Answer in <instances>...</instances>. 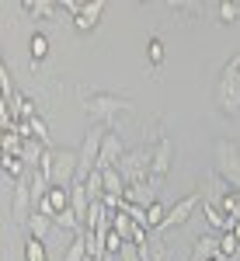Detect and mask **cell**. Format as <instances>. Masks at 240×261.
Masks as SVG:
<instances>
[{"instance_id": "cell-29", "label": "cell", "mask_w": 240, "mask_h": 261, "mask_svg": "<svg viewBox=\"0 0 240 261\" xmlns=\"http://www.w3.org/2000/svg\"><path fill=\"white\" fill-rule=\"evenodd\" d=\"M4 178L11 181V185L21 181V157H7V153H4Z\"/></svg>"}, {"instance_id": "cell-3", "label": "cell", "mask_w": 240, "mask_h": 261, "mask_svg": "<svg viewBox=\"0 0 240 261\" xmlns=\"http://www.w3.org/2000/svg\"><path fill=\"white\" fill-rule=\"evenodd\" d=\"M150 167H153V146H136L129 150L119 164V174L125 178V185H150Z\"/></svg>"}, {"instance_id": "cell-22", "label": "cell", "mask_w": 240, "mask_h": 261, "mask_svg": "<svg viewBox=\"0 0 240 261\" xmlns=\"http://www.w3.org/2000/svg\"><path fill=\"white\" fill-rule=\"evenodd\" d=\"M28 49H32V63L39 66V63L49 56V39H45L42 32H32V39H28Z\"/></svg>"}, {"instance_id": "cell-12", "label": "cell", "mask_w": 240, "mask_h": 261, "mask_svg": "<svg viewBox=\"0 0 240 261\" xmlns=\"http://www.w3.org/2000/svg\"><path fill=\"white\" fill-rule=\"evenodd\" d=\"M91 195H87V185H73V188H70V209H73V213H77L80 216V223L87 220V213H91Z\"/></svg>"}, {"instance_id": "cell-1", "label": "cell", "mask_w": 240, "mask_h": 261, "mask_svg": "<svg viewBox=\"0 0 240 261\" xmlns=\"http://www.w3.org/2000/svg\"><path fill=\"white\" fill-rule=\"evenodd\" d=\"M77 98H80V105H84V112L98 122V125L119 119V112H129V108H132L129 98L112 94V91H87V87H77Z\"/></svg>"}, {"instance_id": "cell-13", "label": "cell", "mask_w": 240, "mask_h": 261, "mask_svg": "<svg viewBox=\"0 0 240 261\" xmlns=\"http://www.w3.org/2000/svg\"><path fill=\"white\" fill-rule=\"evenodd\" d=\"M52 226H56V220H52V216H42V213H32V220H28V233H32L35 241H45Z\"/></svg>"}, {"instance_id": "cell-9", "label": "cell", "mask_w": 240, "mask_h": 261, "mask_svg": "<svg viewBox=\"0 0 240 261\" xmlns=\"http://www.w3.org/2000/svg\"><path fill=\"white\" fill-rule=\"evenodd\" d=\"M122 157H125V150H122V140L115 129H108V136L101 143V157H98V167H119Z\"/></svg>"}, {"instance_id": "cell-14", "label": "cell", "mask_w": 240, "mask_h": 261, "mask_svg": "<svg viewBox=\"0 0 240 261\" xmlns=\"http://www.w3.org/2000/svg\"><path fill=\"white\" fill-rule=\"evenodd\" d=\"M104 171V195H125V178L119 174V167H101Z\"/></svg>"}, {"instance_id": "cell-34", "label": "cell", "mask_w": 240, "mask_h": 261, "mask_svg": "<svg viewBox=\"0 0 240 261\" xmlns=\"http://www.w3.org/2000/svg\"><path fill=\"white\" fill-rule=\"evenodd\" d=\"M223 77L226 81H240V56H233V60L223 66Z\"/></svg>"}, {"instance_id": "cell-33", "label": "cell", "mask_w": 240, "mask_h": 261, "mask_svg": "<svg viewBox=\"0 0 240 261\" xmlns=\"http://www.w3.org/2000/svg\"><path fill=\"white\" fill-rule=\"evenodd\" d=\"M60 7L66 11V14H73V18H80V14H84V7H87V0H63Z\"/></svg>"}, {"instance_id": "cell-35", "label": "cell", "mask_w": 240, "mask_h": 261, "mask_svg": "<svg viewBox=\"0 0 240 261\" xmlns=\"http://www.w3.org/2000/svg\"><path fill=\"white\" fill-rule=\"evenodd\" d=\"M119 258H122V261H143V254H140V247H136V244H125Z\"/></svg>"}, {"instance_id": "cell-27", "label": "cell", "mask_w": 240, "mask_h": 261, "mask_svg": "<svg viewBox=\"0 0 240 261\" xmlns=\"http://www.w3.org/2000/svg\"><path fill=\"white\" fill-rule=\"evenodd\" d=\"M146 60H150V66H160L164 63V39H157V35L146 39Z\"/></svg>"}, {"instance_id": "cell-7", "label": "cell", "mask_w": 240, "mask_h": 261, "mask_svg": "<svg viewBox=\"0 0 240 261\" xmlns=\"http://www.w3.org/2000/svg\"><path fill=\"white\" fill-rule=\"evenodd\" d=\"M216 105H220L223 115L237 119L240 115V81H226V77H220V84H216Z\"/></svg>"}, {"instance_id": "cell-25", "label": "cell", "mask_w": 240, "mask_h": 261, "mask_svg": "<svg viewBox=\"0 0 240 261\" xmlns=\"http://www.w3.org/2000/svg\"><path fill=\"white\" fill-rule=\"evenodd\" d=\"M24 261H49V254H45V241L28 237V241H24Z\"/></svg>"}, {"instance_id": "cell-16", "label": "cell", "mask_w": 240, "mask_h": 261, "mask_svg": "<svg viewBox=\"0 0 240 261\" xmlns=\"http://www.w3.org/2000/svg\"><path fill=\"white\" fill-rule=\"evenodd\" d=\"M202 213H205V220H209V226H212V230H223V233L230 230V220L220 213V205H216V202L205 199V202H202Z\"/></svg>"}, {"instance_id": "cell-4", "label": "cell", "mask_w": 240, "mask_h": 261, "mask_svg": "<svg viewBox=\"0 0 240 261\" xmlns=\"http://www.w3.org/2000/svg\"><path fill=\"white\" fill-rule=\"evenodd\" d=\"M49 157H52L49 181H52L56 188H73V185H77V174H80V153L77 150H60V146H52Z\"/></svg>"}, {"instance_id": "cell-11", "label": "cell", "mask_w": 240, "mask_h": 261, "mask_svg": "<svg viewBox=\"0 0 240 261\" xmlns=\"http://www.w3.org/2000/svg\"><path fill=\"white\" fill-rule=\"evenodd\" d=\"M220 258V237H199L195 241V247H192V261H212Z\"/></svg>"}, {"instance_id": "cell-15", "label": "cell", "mask_w": 240, "mask_h": 261, "mask_svg": "<svg viewBox=\"0 0 240 261\" xmlns=\"http://www.w3.org/2000/svg\"><path fill=\"white\" fill-rule=\"evenodd\" d=\"M63 261H87V230L73 233V241H70V247H66Z\"/></svg>"}, {"instance_id": "cell-6", "label": "cell", "mask_w": 240, "mask_h": 261, "mask_svg": "<svg viewBox=\"0 0 240 261\" xmlns=\"http://www.w3.org/2000/svg\"><path fill=\"white\" fill-rule=\"evenodd\" d=\"M199 202H205L202 199V188L199 192H192V195H184V199H178L171 209H167V220H164V226L160 230H171V226H184V223L192 220V213L199 209Z\"/></svg>"}, {"instance_id": "cell-37", "label": "cell", "mask_w": 240, "mask_h": 261, "mask_svg": "<svg viewBox=\"0 0 240 261\" xmlns=\"http://www.w3.org/2000/svg\"><path fill=\"white\" fill-rule=\"evenodd\" d=\"M212 261H220V258H212Z\"/></svg>"}, {"instance_id": "cell-32", "label": "cell", "mask_w": 240, "mask_h": 261, "mask_svg": "<svg viewBox=\"0 0 240 261\" xmlns=\"http://www.w3.org/2000/svg\"><path fill=\"white\" fill-rule=\"evenodd\" d=\"M122 247H125V241H122L119 233L112 230V233L104 237V251H108V254H122Z\"/></svg>"}, {"instance_id": "cell-23", "label": "cell", "mask_w": 240, "mask_h": 261, "mask_svg": "<svg viewBox=\"0 0 240 261\" xmlns=\"http://www.w3.org/2000/svg\"><path fill=\"white\" fill-rule=\"evenodd\" d=\"M167 220V205L164 202H153V205H146V230H160Z\"/></svg>"}, {"instance_id": "cell-38", "label": "cell", "mask_w": 240, "mask_h": 261, "mask_svg": "<svg viewBox=\"0 0 240 261\" xmlns=\"http://www.w3.org/2000/svg\"><path fill=\"white\" fill-rule=\"evenodd\" d=\"M87 261H94V258H87Z\"/></svg>"}, {"instance_id": "cell-10", "label": "cell", "mask_w": 240, "mask_h": 261, "mask_svg": "<svg viewBox=\"0 0 240 261\" xmlns=\"http://www.w3.org/2000/svg\"><path fill=\"white\" fill-rule=\"evenodd\" d=\"M101 14H104V0H87L84 14L73 18V28H77V32H94L98 21H101Z\"/></svg>"}, {"instance_id": "cell-19", "label": "cell", "mask_w": 240, "mask_h": 261, "mask_svg": "<svg viewBox=\"0 0 240 261\" xmlns=\"http://www.w3.org/2000/svg\"><path fill=\"white\" fill-rule=\"evenodd\" d=\"M45 150H49V146H45L42 140H35V136H32V140H24L21 161H28V164H35V167H39V164H42V157H45Z\"/></svg>"}, {"instance_id": "cell-5", "label": "cell", "mask_w": 240, "mask_h": 261, "mask_svg": "<svg viewBox=\"0 0 240 261\" xmlns=\"http://www.w3.org/2000/svg\"><path fill=\"white\" fill-rule=\"evenodd\" d=\"M171 164H174V143H171V136H167V133L160 129L157 140H153V167H150V188H157L160 181L167 178Z\"/></svg>"}, {"instance_id": "cell-21", "label": "cell", "mask_w": 240, "mask_h": 261, "mask_svg": "<svg viewBox=\"0 0 240 261\" xmlns=\"http://www.w3.org/2000/svg\"><path fill=\"white\" fill-rule=\"evenodd\" d=\"M140 254H143V261H174L164 241H150L146 247H140Z\"/></svg>"}, {"instance_id": "cell-36", "label": "cell", "mask_w": 240, "mask_h": 261, "mask_svg": "<svg viewBox=\"0 0 240 261\" xmlns=\"http://www.w3.org/2000/svg\"><path fill=\"white\" fill-rule=\"evenodd\" d=\"M230 233H233V237L240 241V223H233V230H230Z\"/></svg>"}, {"instance_id": "cell-28", "label": "cell", "mask_w": 240, "mask_h": 261, "mask_svg": "<svg viewBox=\"0 0 240 261\" xmlns=\"http://www.w3.org/2000/svg\"><path fill=\"white\" fill-rule=\"evenodd\" d=\"M216 11H220L223 24H237V21H240V4H233V0H223Z\"/></svg>"}, {"instance_id": "cell-2", "label": "cell", "mask_w": 240, "mask_h": 261, "mask_svg": "<svg viewBox=\"0 0 240 261\" xmlns=\"http://www.w3.org/2000/svg\"><path fill=\"white\" fill-rule=\"evenodd\" d=\"M212 167L233 192H240V146L230 136H220L212 143Z\"/></svg>"}, {"instance_id": "cell-17", "label": "cell", "mask_w": 240, "mask_h": 261, "mask_svg": "<svg viewBox=\"0 0 240 261\" xmlns=\"http://www.w3.org/2000/svg\"><path fill=\"white\" fill-rule=\"evenodd\" d=\"M45 202H49V209H52L56 216L66 213V209H70V188H56V185H52L49 195H45Z\"/></svg>"}, {"instance_id": "cell-26", "label": "cell", "mask_w": 240, "mask_h": 261, "mask_svg": "<svg viewBox=\"0 0 240 261\" xmlns=\"http://www.w3.org/2000/svg\"><path fill=\"white\" fill-rule=\"evenodd\" d=\"M84 185H87V195H91V199H101V195H104V171L94 167V171H91V178L84 181Z\"/></svg>"}, {"instance_id": "cell-8", "label": "cell", "mask_w": 240, "mask_h": 261, "mask_svg": "<svg viewBox=\"0 0 240 261\" xmlns=\"http://www.w3.org/2000/svg\"><path fill=\"white\" fill-rule=\"evenodd\" d=\"M35 213V195H32V181H14V220L28 223Z\"/></svg>"}, {"instance_id": "cell-18", "label": "cell", "mask_w": 240, "mask_h": 261, "mask_svg": "<svg viewBox=\"0 0 240 261\" xmlns=\"http://www.w3.org/2000/svg\"><path fill=\"white\" fill-rule=\"evenodd\" d=\"M112 230L129 244V241H132V230H136V220H132V216H125V213H112Z\"/></svg>"}, {"instance_id": "cell-24", "label": "cell", "mask_w": 240, "mask_h": 261, "mask_svg": "<svg viewBox=\"0 0 240 261\" xmlns=\"http://www.w3.org/2000/svg\"><path fill=\"white\" fill-rule=\"evenodd\" d=\"M56 226H60V230H66V233H80V230H84V223H80V216L73 213V209L60 213V216H56Z\"/></svg>"}, {"instance_id": "cell-30", "label": "cell", "mask_w": 240, "mask_h": 261, "mask_svg": "<svg viewBox=\"0 0 240 261\" xmlns=\"http://www.w3.org/2000/svg\"><path fill=\"white\" fill-rule=\"evenodd\" d=\"M237 247H240V241L226 230V233L220 237V258H233V254H237Z\"/></svg>"}, {"instance_id": "cell-31", "label": "cell", "mask_w": 240, "mask_h": 261, "mask_svg": "<svg viewBox=\"0 0 240 261\" xmlns=\"http://www.w3.org/2000/svg\"><path fill=\"white\" fill-rule=\"evenodd\" d=\"M28 125H32V136H35V140H42L45 146H49V129H45V119L39 115V119H32Z\"/></svg>"}, {"instance_id": "cell-20", "label": "cell", "mask_w": 240, "mask_h": 261, "mask_svg": "<svg viewBox=\"0 0 240 261\" xmlns=\"http://www.w3.org/2000/svg\"><path fill=\"white\" fill-rule=\"evenodd\" d=\"M56 0H24L21 4V11H28V14H35V18H49V14H56Z\"/></svg>"}]
</instances>
